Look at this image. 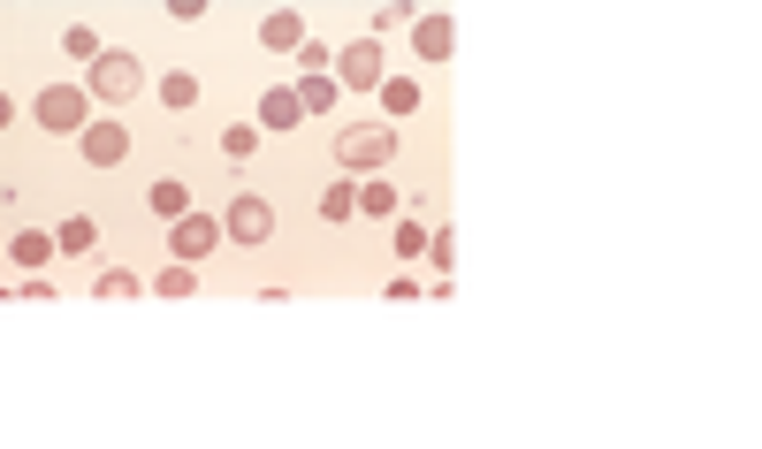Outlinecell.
<instances>
[{"instance_id": "obj_1", "label": "cell", "mask_w": 762, "mask_h": 449, "mask_svg": "<svg viewBox=\"0 0 762 449\" xmlns=\"http://www.w3.org/2000/svg\"><path fill=\"white\" fill-rule=\"evenodd\" d=\"M397 160V129L389 123H366V129H344L336 137V168H351V176H374V168H389Z\"/></svg>"}, {"instance_id": "obj_2", "label": "cell", "mask_w": 762, "mask_h": 449, "mask_svg": "<svg viewBox=\"0 0 762 449\" xmlns=\"http://www.w3.org/2000/svg\"><path fill=\"white\" fill-rule=\"evenodd\" d=\"M39 129H92V92H76V84H46L39 92Z\"/></svg>"}, {"instance_id": "obj_3", "label": "cell", "mask_w": 762, "mask_h": 449, "mask_svg": "<svg viewBox=\"0 0 762 449\" xmlns=\"http://www.w3.org/2000/svg\"><path fill=\"white\" fill-rule=\"evenodd\" d=\"M221 229H229L237 244H268V237H275V206H268L260 191H237L229 213H221Z\"/></svg>"}, {"instance_id": "obj_4", "label": "cell", "mask_w": 762, "mask_h": 449, "mask_svg": "<svg viewBox=\"0 0 762 449\" xmlns=\"http://www.w3.org/2000/svg\"><path fill=\"white\" fill-rule=\"evenodd\" d=\"M336 84H351V92H382V84H389V69H382V39L344 46V54H336Z\"/></svg>"}, {"instance_id": "obj_5", "label": "cell", "mask_w": 762, "mask_h": 449, "mask_svg": "<svg viewBox=\"0 0 762 449\" xmlns=\"http://www.w3.org/2000/svg\"><path fill=\"white\" fill-rule=\"evenodd\" d=\"M221 237H229V229H221V221H213L207 206H191V213H184V221H176V229H168V244H176V259H207L213 244H221Z\"/></svg>"}, {"instance_id": "obj_6", "label": "cell", "mask_w": 762, "mask_h": 449, "mask_svg": "<svg viewBox=\"0 0 762 449\" xmlns=\"http://www.w3.org/2000/svg\"><path fill=\"white\" fill-rule=\"evenodd\" d=\"M138 84H145L138 54H100V62H92V92H100V100H131Z\"/></svg>"}, {"instance_id": "obj_7", "label": "cell", "mask_w": 762, "mask_h": 449, "mask_svg": "<svg viewBox=\"0 0 762 449\" xmlns=\"http://www.w3.org/2000/svg\"><path fill=\"white\" fill-rule=\"evenodd\" d=\"M413 54L419 62H450L458 54V23L450 15H413Z\"/></svg>"}, {"instance_id": "obj_8", "label": "cell", "mask_w": 762, "mask_h": 449, "mask_svg": "<svg viewBox=\"0 0 762 449\" xmlns=\"http://www.w3.org/2000/svg\"><path fill=\"white\" fill-rule=\"evenodd\" d=\"M260 46H268V54H305V15H298V8H275V15L260 23Z\"/></svg>"}, {"instance_id": "obj_9", "label": "cell", "mask_w": 762, "mask_h": 449, "mask_svg": "<svg viewBox=\"0 0 762 449\" xmlns=\"http://www.w3.org/2000/svg\"><path fill=\"white\" fill-rule=\"evenodd\" d=\"M123 153H131V129L123 123H92L84 129V160H92V168H115Z\"/></svg>"}, {"instance_id": "obj_10", "label": "cell", "mask_w": 762, "mask_h": 449, "mask_svg": "<svg viewBox=\"0 0 762 449\" xmlns=\"http://www.w3.org/2000/svg\"><path fill=\"white\" fill-rule=\"evenodd\" d=\"M298 123H305V107H298V84L260 92V129H298Z\"/></svg>"}, {"instance_id": "obj_11", "label": "cell", "mask_w": 762, "mask_h": 449, "mask_svg": "<svg viewBox=\"0 0 762 449\" xmlns=\"http://www.w3.org/2000/svg\"><path fill=\"white\" fill-rule=\"evenodd\" d=\"M54 252H62V244H54V237H39V229H15V237H8V259H15L23 274H39Z\"/></svg>"}, {"instance_id": "obj_12", "label": "cell", "mask_w": 762, "mask_h": 449, "mask_svg": "<svg viewBox=\"0 0 762 449\" xmlns=\"http://www.w3.org/2000/svg\"><path fill=\"white\" fill-rule=\"evenodd\" d=\"M54 244H62L70 259H84L92 244H100V221H92V213H70V221H54Z\"/></svg>"}, {"instance_id": "obj_13", "label": "cell", "mask_w": 762, "mask_h": 449, "mask_svg": "<svg viewBox=\"0 0 762 449\" xmlns=\"http://www.w3.org/2000/svg\"><path fill=\"white\" fill-rule=\"evenodd\" d=\"M145 206H153V213H160V221H184V213H191V191H184V184H176V176H160V184H153V191H145Z\"/></svg>"}, {"instance_id": "obj_14", "label": "cell", "mask_w": 762, "mask_h": 449, "mask_svg": "<svg viewBox=\"0 0 762 449\" xmlns=\"http://www.w3.org/2000/svg\"><path fill=\"white\" fill-rule=\"evenodd\" d=\"M160 107L191 115V107H199V76H191V69H168V76H160Z\"/></svg>"}, {"instance_id": "obj_15", "label": "cell", "mask_w": 762, "mask_h": 449, "mask_svg": "<svg viewBox=\"0 0 762 449\" xmlns=\"http://www.w3.org/2000/svg\"><path fill=\"white\" fill-rule=\"evenodd\" d=\"M336 92H344V84H336V69H328V76H298V107H305V115H328V107H336Z\"/></svg>"}, {"instance_id": "obj_16", "label": "cell", "mask_w": 762, "mask_h": 449, "mask_svg": "<svg viewBox=\"0 0 762 449\" xmlns=\"http://www.w3.org/2000/svg\"><path fill=\"white\" fill-rule=\"evenodd\" d=\"M382 107H389V115H419V84L413 76H389V84H382Z\"/></svg>"}, {"instance_id": "obj_17", "label": "cell", "mask_w": 762, "mask_h": 449, "mask_svg": "<svg viewBox=\"0 0 762 449\" xmlns=\"http://www.w3.org/2000/svg\"><path fill=\"white\" fill-rule=\"evenodd\" d=\"M351 213H358V191H351V184H328V191H321V221H351Z\"/></svg>"}, {"instance_id": "obj_18", "label": "cell", "mask_w": 762, "mask_h": 449, "mask_svg": "<svg viewBox=\"0 0 762 449\" xmlns=\"http://www.w3.org/2000/svg\"><path fill=\"white\" fill-rule=\"evenodd\" d=\"M221 153H229V160H252V153H260V129H252V123H229V129H221Z\"/></svg>"}, {"instance_id": "obj_19", "label": "cell", "mask_w": 762, "mask_h": 449, "mask_svg": "<svg viewBox=\"0 0 762 449\" xmlns=\"http://www.w3.org/2000/svg\"><path fill=\"white\" fill-rule=\"evenodd\" d=\"M62 54H76V62H100L107 46H100V39H92L84 23H70V31H62Z\"/></svg>"}, {"instance_id": "obj_20", "label": "cell", "mask_w": 762, "mask_h": 449, "mask_svg": "<svg viewBox=\"0 0 762 449\" xmlns=\"http://www.w3.org/2000/svg\"><path fill=\"white\" fill-rule=\"evenodd\" d=\"M358 213L389 221V213H397V191H389V184H366V191H358Z\"/></svg>"}, {"instance_id": "obj_21", "label": "cell", "mask_w": 762, "mask_h": 449, "mask_svg": "<svg viewBox=\"0 0 762 449\" xmlns=\"http://www.w3.org/2000/svg\"><path fill=\"white\" fill-rule=\"evenodd\" d=\"M153 290H160V297H191V259H176V267H168Z\"/></svg>"}, {"instance_id": "obj_22", "label": "cell", "mask_w": 762, "mask_h": 449, "mask_svg": "<svg viewBox=\"0 0 762 449\" xmlns=\"http://www.w3.org/2000/svg\"><path fill=\"white\" fill-rule=\"evenodd\" d=\"M427 259H435V274L450 282V267H458V244H450V229H442V237H427Z\"/></svg>"}, {"instance_id": "obj_23", "label": "cell", "mask_w": 762, "mask_h": 449, "mask_svg": "<svg viewBox=\"0 0 762 449\" xmlns=\"http://www.w3.org/2000/svg\"><path fill=\"white\" fill-rule=\"evenodd\" d=\"M100 297H138V274H123V267H107V274H100Z\"/></svg>"}, {"instance_id": "obj_24", "label": "cell", "mask_w": 762, "mask_h": 449, "mask_svg": "<svg viewBox=\"0 0 762 449\" xmlns=\"http://www.w3.org/2000/svg\"><path fill=\"white\" fill-rule=\"evenodd\" d=\"M397 252H405V259H427V229H419V221H397Z\"/></svg>"}]
</instances>
